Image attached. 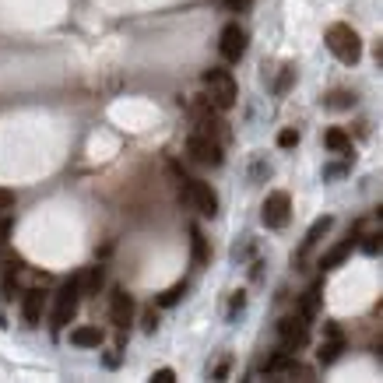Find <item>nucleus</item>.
I'll list each match as a JSON object with an SVG mask.
<instances>
[{
  "instance_id": "32",
  "label": "nucleus",
  "mask_w": 383,
  "mask_h": 383,
  "mask_svg": "<svg viewBox=\"0 0 383 383\" xmlns=\"http://www.w3.org/2000/svg\"><path fill=\"white\" fill-rule=\"evenodd\" d=\"M0 250H4V243H0Z\"/></svg>"
},
{
  "instance_id": "7",
  "label": "nucleus",
  "mask_w": 383,
  "mask_h": 383,
  "mask_svg": "<svg viewBox=\"0 0 383 383\" xmlns=\"http://www.w3.org/2000/svg\"><path fill=\"white\" fill-rule=\"evenodd\" d=\"M183 197L194 204V208H197L204 218H215V215H218V197H215L211 183H204V180H190V183H187V190H183Z\"/></svg>"
},
{
  "instance_id": "13",
  "label": "nucleus",
  "mask_w": 383,
  "mask_h": 383,
  "mask_svg": "<svg viewBox=\"0 0 383 383\" xmlns=\"http://www.w3.org/2000/svg\"><path fill=\"white\" fill-rule=\"evenodd\" d=\"M106 285V271L102 268H88L84 275H78V288H81V299H92L99 296V288Z\"/></svg>"
},
{
  "instance_id": "9",
  "label": "nucleus",
  "mask_w": 383,
  "mask_h": 383,
  "mask_svg": "<svg viewBox=\"0 0 383 383\" xmlns=\"http://www.w3.org/2000/svg\"><path fill=\"white\" fill-rule=\"evenodd\" d=\"M218 49H222V56L229 64H235L240 56L246 53V28H240V25H225L222 28V43H218Z\"/></svg>"
},
{
  "instance_id": "4",
  "label": "nucleus",
  "mask_w": 383,
  "mask_h": 383,
  "mask_svg": "<svg viewBox=\"0 0 383 383\" xmlns=\"http://www.w3.org/2000/svg\"><path fill=\"white\" fill-rule=\"evenodd\" d=\"M278 338H281V348H285V351H299V348L310 341V320H306L303 313L281 316V320H278Z\"/></svg>"
},
{
  "instance_id": "19",
  "label": "nucleus",
  "mask_w": 383,
  "mask_h": 383,
  "mask_svg": "<svg viewBox=\"0 0 383 383\" xmlns=\"http://www.w3.org/2000/svg\"><path fill=\"white\" fill-rule=\"evenodd\" d=\"M316 306H320V285H313L306 296H303V303H299V313L306 316V320H313L316 316Z\"/></svg>"
},
{
  "instance_id": "16",
  "label": "nucleus",
  "mask_w": 383,
  "mask_h": 383,
  "mask_svg": "<svg viewBox=\"0 0 383 383\" xmlns=\"http://www.w3.org/2000/svg\"><path fill=\"white\" fill-rule=\"evenodd\" d=\"M323 144H327L331 152H338V155H345V159H351V137L341 130V127H331L327 134H323Z\"/></svg>"
},
{
  "instance_id": "3",
  "label": "nucleus",
  "mask_w": 383,
  "mask_h": 383,
  "mask_svg": "<svg viewBox=\"0 0 383 383\" xmlns=\"http://www.w3.org/2000/svg\"><path fill=\"white\" fill-rule=\"evenodd\" d=\"M78 303H81V288H78V278H71L67 285H60V292H56V299H53V323L49 327L64 331L78 313Z\"/></svg>"
},
{
  "instance_id": "27",
  "label": "nucleus",
  "mask_w": 383,
  "mask_h": 383,
  "mask_svg": "<svg viewBox=\"0 0 383 383\" xmlns=\"http://www.w3.org/2000/svg\"><path fill=\"white\" fill-rule=\"evenodd\" d=\"M345 169L348 165H327L323 169V180H338V176H345Z\"/></svg>"
},
{
  "instance_id": "14",
  "label": "nucleus",
  "mask_w": 383,
  "mask_h": 383,
  "mask_svg": "<svg viewBox=\"0 0 383 383\" xmlns=\"http://www.w3.org/2000/svg\"><path fill=\"white\" fill-rule=\"evenodd\" d=\"M356 243H359L356 235H348V240H341V243H338L331 253H323V257H320V268H323V271H327V268H338V264H341V260H345L351 250H356Z\"/></svg>"
},
{
  "instance_id": "23",
  "label": "nucleus",
  "mask_w": 383,
  "mask_h": 383,
  "mask_svg": "<svg viewBox=\"0 0 383 383\" xmlns=\"http://www.w3.org/2000/svg\"><path fill=\"white\" fill-rule=\"evenodd\" d=\"M141 327H144V334H155V327H159V316H155V306H148L141 313Z\"/></svg>"
},
{
  "instance_id": "15",
  "label": "nucleus",
  "mask_w": 383,
  "mask_h": 383,
  "mask_svg": "<svg viewBox=\"0 0 383 383\" xmlns=\"http://www.w3.org/2000/svg\"><path fill=\"white\" fill-rule=\"evenodd\" d=\"M190 250H194V268H204L211 260V250H208V240L197 225H190Z\"/></svg>"
},
{
  "instance_id": "28",
  "label": "nucleus",
  "mask_w": 383,
  "mask_h": 383,
  "mask_svg": "<svg viewBox=\"0 0 383 383\" xmlns=\"http://www.w3.org/2000/svg\"><path fill=\"white\" fill-rule=\"evenodd\" d=\"M362 250H366V253H380V235H366Z\"/></svg>"
},
{
  "instance_id": "1",
  "label": "nucleus",
  "mask_w": 383,
  "mask_h": 383,
  "mask_svg": "<svg viewBox=\"0 0 383 383\" xmlns=\"http://www.w3.org/2000/svg\"><path fill=\"white\" fill-rule=\"evenodd\" d=\"M327 49L338 56L341 64H359V56H362V39L359 32L351 25H331L327 28Z\"/></svg>"
},
{
  "instance_id": "17",
  "label": "nucleus",
  "mask_w": 383,
  "mask_h": 383,
  "mask_svg": "<svg viewBox=\"0 0 383 383\" xmlns=\"http://www.w3.org/2000/svg\"><path fill=\"white\" fill-rule=\"evenodd\" d=\"M334 225V218H327V215H323V218H316L313 225H310V232H306V240H303V250H299V257H306L316 243H320V235H327V229Z\"/></svg>"
},
{
  "instance_id": "31",
  "label": "nucleus",
  "mask_w": 383,
  "mask_h": 383,
  "mask_svg": "<svg viewBox=\"0 0 383 383\" xmlns=\"http://www.w3.org/2000/svg\"><path fill=\"white\" fill-rule=\"evenodd\" d=\"M225 4H229V8L235 11V8H243V4H246V0H225Z\"/></svg>"
},
{
  "instance_id": "30",
  "label": "nucleus",
  "mask_w": 383,
  "mask_h": 383,
  "mask_svg": "<svg viewBox=\"0 0 383 383\" xmlns=\"http://www.w3.org/2000/svg\"><path fill=\"white\" fill-rule=\"evenodd\" d=\"M106 366L116 369V366H120V356H116V351H109V356H106Z\"/></svg>"
},
{
  "instance_id": "24",
  "label": "nucleus",
  "mask_w": 383,
  "mask_h": 383,
  "mask_svg": "<svg viewBox=\"0 0 383 383\" xmlns=\"http://www.w3.org/2000/svg\"><path fill=\"white\" fill-rule=\"evenodd\" d=\"M296 144H299V130L285 127V130L278 134V148H296Z\"/></svg>"
},
{
  "instance_id": "21",
  "label": "nucleus",
  "mask_w": 383,
  "mask_h": 383,
  "mask_svg": "<svg viewBox=\"0 0 383 383\" xmlns=\"http://www.w3.org/2000/svg\"><path fill=\"white\" fill-rule=\"evenodd\" d=\"M187 296V281H180V285H172V288H165L162 296H159V306H176Z\"/></svg>"
},
{
  "instance_id": "12",
  "label": "nucleus",
  "mask_w": 383,
  "mask_h": 383,
  "mask_svg": "<svg viewBox=\"0 0 383 383\" xmlns=\"http://www.w3.org/2000/svg\"><path fill=\"white\" fill-rule=\"evenodd\" d=\"M341 348H345L341 331L334 327V323H327V341H320V348H316V359H320L323 366H331V362L341 356Z\"/></svg>"
},
{
  "instance_id": "6",
  "label": "nucleus",
  "mask_w": 383,
  "mask_h": 383,
  "mask_svg": "<svg viewBox=\"0 0 383 383\" xmlns=\"http://www.w3.org/2000/svg\"><path fill=\"white\" fill-rule=\"evenodd\" d=\"M190 116H194V127H197V134H204V137H211V134H222V120H218V109H215V102L211 99H194L190 102Z\"/></svg>"
},
{
  "instance_id": "20",
  "label": "nucleus",
  "mask_w": 383,
  "mask_h": 383,
  "mask_svg": "<svg viewBox=\"0 0 383 383\" xmlns=\"http://www.w3.org/2000/svg\"><path fill=\"white\" fill-rule=\"evenodd\" d=\"M288 362H292V356L281 348V351H275V356L268 359V366H264V376H275V373H285L288 369Z\"/></svg>"
},
{
  "instance_id": "29",
  "label": "nucleus",
  "mask_w": 383,
  "mask_h": 383,
  "mask_svg": "<svg viewBox=\"0 0 383 383\" xmlns=\"http://www.w3.org/2000/svg\"><path fill=\"white\" fill-rule=\"evenodd\" d=\"M243 306H246V296H243V292H235V299H232V310H229V313H240Z\"/></svg>"
},
{
  "instance_id": "5",
  "label": "nucleus",
  "mask_w": 383,
  "mask_h": 383,
  "mask_svg": "<svg viewBox=\"0 0 383 383\" xmlns=\"http://www.w3.org/2000/svg\"><path fill=\"white\" fill-rule=\"evenodd\" d=\"M260 218H264V225H268V229H285L288 218H292V197L285 190H271L268 200H264Z\"/></svg>"
},
{
  "instance_id": "2",
  "label": "nucleus",
  "mask_w": 383,
  "mask_h": 383,
  "mask_svg": "<svg viewBox=\"0 0 383 383\" xmlns=\"http://www.w3.org/2000/svg\"><path fill=\"white\" fill-rule=\"evenodd\" d=\"M204 84H208V92H211V102L218 113L232 109L235 99H240V88H235V78L225 71V67H211V71H204Z\"/></svg>"
},
{
  "instance_id": "10",
  "label": "nucleus",
  "mask_w": 383,
  "mask_h": 383,
  "mask_svg": "<svg viewBox=\"0 0 383 383\" xmlns=\"http://www.w3.org/2000/svg\"><path fill=\"white\" fill-rule=\"evenodd\" d=\"M109 320H113V327H116V331H127L130 323H134V299L127 296L124 288H116V292H113V303H109Z\"/></svg>"
},
{
  "instance_id": "26",
  "label": "nucleus",
  "mask_w": 383,
  "mask_h": 383,
  "mask_svg": "<svg viewBox=\"0 0 383 383\" xmlns=\"http://www.w3.org/2000/svg\"><path fill=\"white\" fill-rule=\"evenodd\" d=\"M11 208H14V194L11 190H0V215L11 211Z\"/></svg>"
},
{
  "instance_id": "25",
  "label": "nucleus",
  "mask_w": 383,
  "mask_h": 383,
  "mask_svg": "<svg viewBox=\"0 0 383 383\" xmlns=\"http://www.w3.org/2000/svg\"><path fill=\"white\" fill-rule=\"evenodd\" d=\"M172 380H176V373H172L169 366H165V369H155V373H152V383H172Z\"/></svg>"
},
{
  "instance_id": "8",
  "label": "nucleus",
  "mask_w": 383,
  "mask_h": 383,
  "mask_svg": "<svg viewBox=\"0 0 383 383\" xmlns=\"http://www.w3.org/2000/svg\"><path fill=\"white\" fill-rule=\"evenodd\" d=\"M187 155L200 165H222V144L215 137H204V134H190L187 141Z\"/></svg>"
},
{
  "instance_id": "18",
  "label": "nucleus",
  "mask_w": 383,
  "mask_h": 383,
  "mask_svg": "<svg viewBox=\"0 0 383 383\" xmlns=\"http://www.w3.org/2000/svg\"><path fill=\"white\" fill-rule=\"evenodd\" d=\"M71 345H78V348H99L102 345V331L99 327H74L71 331Z\"/></svg>"
},
{
  "instance_id": "22",
  "label": "nucleus",
  "mask_w": 383,
  "mask_h": 383,
  "mask_svg": "<svg viewBox=\"0 0 383 383\" xmlns=\"http://www.w3.org/2000/svg\"><path fill=\"white\" fill-rule=\"evenodd\" d=\"M356 106V95L351 92H331L327 95V109H351Z\"/></svg>"
},
{
  "instance_id": "11",
  "label": "nucleus",
  "mask_w": 383,
  "mask_h": 383,
  "mask_svg": "<svg viewBox=\"0 0 383 383\" xmlns=\"http://www.w3.org/2000/svg\"><path fill=\"white\" fill-rule=\"evenodd\" d=\"M43 310H46V292L43 288H28L25 299H21V316L28 327H39L43 323Z\"/></svg>"
}]
</instances>
